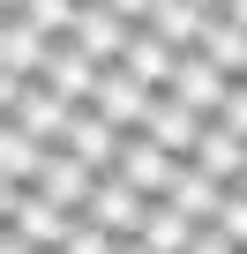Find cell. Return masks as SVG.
Instances as JSON below:
<instances>
[{
  "mask_svg": "<svg viewBox=\"0 0 247 254\" xmlns=\"http://www.w3.org/2000/svg\"><path fill=\"white\" fill-rule=\"evenodd\" d=\"M53 165V150L38 135H23V127H0V187H38Z\"/></svg>",
  "mask_w": 247,
  "mask_h": 254,
  "instance_id": "15",
  "label": "cell"
},
{
  "mask_svg": "<svg viewBox=\"0 0 247 254\" xmlns=\"http://www.w3.org/2000/svg\"><path fill=\"white\" fill-rule=\"evenodd\" d=\"M217 127H225V135H240V142H247V82H240V90L225 97V112H217Z\"/></svg>",
  "mask_w": 247,
  "mask_h": 254,
  "instance_id": "22",
  "label": "cell"
},
{
  "mask_svg": "<svg viewBox=\"0 0 247 254\" xmlns=\"http://www.w3.org/2000/svg\"><path fill=\"white\" fill-rule=\"evenodd\" d=\"M45 90H60L75 112L82 105H97V82H105V67L90 60V53H75V45H53V60H45V75H38Z\"/></svg>",
  "mask_w": 247,
  "mask_h": 254,
  "instance_id": "11",
  "label": "cell"
},
{
  "mask_svg": "<svg viewBox=\"0 0 247 254\" xmlns=\"http://www.w3.org/2000/svg\"><path fill=\"white\" fill-rule=\"evenodd\" d=\"M225 23H232V30H247V0H225Z\"/></svg>",
  "mask_w": 247,
  "mask_h": 254,
  "instance_id": "25",
  "label": "cell"
},
{
  "mask_svg": "<svg viewBox=\"0 0 247 254\" xmlns=\"http://www.w3.org/2000/svg\"><path fill=\"white\" fill-rule=\"evenodd\" d=\"M60 254H120V239H112V232H97V224L82 217V224H75V239H68Z\"/></svg>",
  "mask_w": 247,
  "mask_h": 254,
  "instance_id": "20",
  "label": "cell"
},
{
  "mask_svg": "<svg viewBox=\"0 0 247 254\" xmlns=\"http://www.w3.org/2000/svg\"><path fill=\"white\" fill-rule=\"evenodd\" d=\"M150 105H158V90H150V82H135L128 67H105V82H97V112L120 127V135H143Z\"/></svg>",
  "mask_w": 247,
  "mask_h": 254,
  "instance_id": "9",
  "label": "cell"
},
{
  "mask_svg": "<svg viewBox=\"0 0 247 254\" xmlns=\"http://www.w3.org/2000/svg\"><path fill=\"white\" fill-rule=\"evenodd\" d=\"M195 232H202V224H187L172 202H158V209H150V224H143V247H150V254H187V247H195Z\"/></svg>",
  "mask_w": 247,
  "mask_h": 254,
  "instance_id": "19",
  "label": "cell"
},
{
  "mask_svg": "<svg viewBox=\"0 0 247 254\" xmlns=\"http://www.w3.org/2000/svg\"><path fill=\"white\" fill-rule=\"evenodd\" d=\"M195 8H202V15H225V0H195Z\"/></svg>",
  "mask_w": 247,
  "mask_h": 254,
  "instance_id": "26",
  "label": "cell"
},
{
  "mask_svg": "<svg viewBox=\"0 0 247 254\" xmlns=\"http://www.w3.org/2000/svg\"><path fill=\"white\" fill-rule=\"evenodd\" d=\"M187 254H240V247H232V239L210 224V232H195V247H187Z\"/></svg>",
  "mask_w": 247,
  "mask_h": 254,
  "instance_id": "24",
  "label": "cell"
},
{
  "mask_svg": "<svg viewBox=\"0 0 247 254\" xmlns=\"http://www.w3.org/2000/svg\"><path fill=\"white\" fill-rule=\"evenodd\" d=\"M232 90H240V82H232V75H225V67H217L210 53H180V75H172V90H165V97H180L187 112H202V120H217Z\"/></svg>",
  "mask_w": 247,
  "mask_h": 254,
  "instance_id": "3",
  "label": "cell"
},
{
  "mask_svg": "<svg viewBox=\"0 0 247 254\" xmlns=\"http://www.w3.org/2000/svg\"><path fill=\"white\" fill-rule=\"evenodd\" d=\"M202 127H210L202 112H187L180 97H165V90H158V105H150V120H143V135H150L158 150H172V157L187 165V157H195V142H202Z\"/></svg>",
  "mask_w": 247,
  "mask_h": 254,
  "instance_id": "10",
  "label": "cell"
},
{
  "mask_svg": "<svg viewBox=\"0 0 247 254\" xmlns=\"http://www.w3.org/2000/svg\"><path fill=\"white\" fill-rule=\"evenodd\" d=\"M150 209H158V202H150V194H135L120 172H105V180H97V194H90V224H97V232H112V239H143Z\"/></svg>",
  "mask_w": 247,
  "mask_h": 254,
  "instance_id": "2",
  "label": "cell"
},
{
  "mask_svg": "<svg viewBox=\"0 0 247 254\" xmlns=\"http://www.w3.org/2000/svg\"><path fill=\"white\" fill-rule=\"evenodd\" d=\"M53 60V38L30 15H0V82H38Z\"/></svg>",
  "mask_w": 247,
  "mask_h": 254,
  "instance_id": "4",
  "label": "cell"
},
{
  "mask_svg": "<svg viewBox=\"0 0 247 254\" xmlns=\"http://www.w3.org/2000/svg\"><path fill=\"white\" fill-rule=\"evenodd\" d=\"M195 53H210L232 82H247V30H232L225 15H202V38H195Z\"/></svg>",
  "mask_w": 247,
  "mask_h": 254,
  "instance_id": "17",
  "label": "cell"
},
{
  "mask_svg": "<svg viewBox=\"0 0 247 254\" xmlns=\"http://www.w3.org/2000/svg\"><path fill=\"white\" fill-rule=\"evenodd\" d=\"M120 254H150V247H143V239H120Z\"/></svg>",
  "mask_w": 247,
  "mask_h": 254,
  "instance_id": "27",
  "label": "cell"
},
{
  "mask_svg": "<svg viewBox=\"0 0 247 254\" xmlns=\"http://www.w3.org/2000/svg\"><path fill=\"white\" fill-rule=\"evenodd\" d=\"M165 202H172V209H180L187 224H202V232H210V224L225 217V202H232V187H217V180H202L195 165H180V180H172V194H165Z\"/></svg>",
  "mask_w": 247,
  "mask_h": 254,
  "instance_id": "14",
  "label": "cell"
},
{
  "mask_svg": "<svg viewBox=\"0 0 247 254\" xmlns=\"http://www.w3.org/2000/svg\"><path fill=\"white\" fill-rule=\"evenodd\" d=\"M120 180H128L135 194H150V202H165V194H172V180H180V157H172V150H158L150 135H128V142H120Z\"/></svg>",
  "mask_w": 247,
  "mask_h": 254,
  "instance_id": "7",
  "label": "cell"
},
{
  "mask_svg": "<svg viewBox=\"0 0 247 254\" xmlns=\"http://www.w3.org/2000/svg\"><path fill=\"white\" fill-rule=\"evenodd\" d=\"M120 142H128V135H120V127H112L97 105H82V112L68 120V135H60V150H68V157H82L97 180H105V172H120Z\"/></svg>",
  "mask_w": 247,
  "mask_h": 254,
  "instance_id": "5",
  "label": "cell"
},
{
  "mask_svg": "<svg viewBox=\"0 0 247 254\" xmlns=\"http://www.w3.org/2000/svg\"><path fill=\"white\" fill-rule=\"evenodd\" d=\"M0 105H8V127L38 135L45 150H60L68 120H75V105H68L60 90H45V82H0Z\"/></svg>",
  "mask_w": 247,
  "mask_h": 254,
  "instance_id": "1",
  "label": "cell"
},
{
  "mask_svg": "<svg viewBox=\"0 0 247 254\" xmlns=\"http://www.w3.org/2000/svg\"><path fill=\"white\" fill-rule=\"evenodd\" d=\"M240 187H247V180H240Z\"/></svg>",
  "mask_w": 247,
  "mask_h": 254,
  "instance_id": "28",
  "label": "cell"
},
{
  "mask_svg": "<svg viewBox=\"0 0 247 254\" xmlns=\"http://www.w3.org/2000/svg\"><path fill=\"white\" fill-rule=\"evenodd\" d=\"M128 23H120L112 8H105V0H82V15H75V30H68V45L75 53H90L97 67H120V60H128Z\"/></svg>",
  "mask_w": 247,
  "mask_h": 254,
  "instance_id": "6",
  "label": "cell"
},
{
  "mask_svg": "<svg viewBox=\"0 0 247 254\" xmlns=\"http://www.w3.org/2000/svg\"><path fill=\"white\" fill-rule=\"evenodd\" d=\"M38 194H45V202H60L68 217H90V194H97V172H90L82 157H68V150H53V165H45V180H38Z\"/></svg>",
  "mask_w": 247,
  "mask_h": 254,
  "instance_id": "12",
  "label": "cell"
},
{
  "mask_svg": "<svg viewBox=\"0 0 247 254\" xmlns=\"http://www.w3.org/2000/svg\"><path fill=\"white\" fill-rule=\"evenodd\" d=\"M105 8H112L120 23H128V30H143V23H150V8H158V0H105Z\"/></svg>",
  "mask_w": 247,
  "mask_h": 254,
  "instance_id": "23",
  "label": "cell"
},
{
  "mask_svg": "<svg viewBox=\"0 0 247 254\" xmlns=\"http://www.w3.org/2000/svg\"><path fill=\"white\" fill-rule=\"evenodd\" d=\"M75 224H82V217H68L60 202H45V194L30 187V194H23V209H15L8 224H0V232H15V239H30L38 254H60V247L75 239Z\"/></svg>",
  "mask_w": 247,
  "mask_h": 254,
  "instance_id": "8",
  "label": "cell"
},
{
  "mask_svg": "<svg viewBox=\"0 0 247 254\" xmlns=\"http://www.w3.org/2000/svg\"><path fill=\"white\" fill-rule=\"evenodd\" d=\"M217 232L247 254V187H232V202H225V217H217Z\"/></svg>",
  "mask_w": 247,
  "mask_h": 254,
  "instance_id": "21",
  "label": "cell"
},
{
  "mask_svg": "<svg viewBox=\"0 0 247 254\" xmlns=\"http://www.w3.org/2000/svg\"><path fill=\"white\" fill-rule=\"evenodd\" d=\"M187 165H195L202 180H217V187H240V180H247V142H240V135H225V127L210 120V127H202V142H195V157H187Z\"/></svg>",
  "mask_w": 247,
  "mask_h": 254,
  "instance_id": "13",
  "label": "cell"
},
{
  "mask_svg": "<svg viewBox=\"0 0 247 254\" xmlns=\"http://www.w3.org/2000/svg\"><path fill=\"white\" fill-rule=\"evenodd\" d=\"M143 30H158L172 53H195V38H202V8H195V0H158Z\"/></svg>",
  "mask_w": 247,
  "mask_h": 254,
  "instance_id": "18",
  "label": "cell"
},
{
  "mask_svg": "<svg viewBox=\"0 0 247 254\" xmlns=\"http://www.w3.org/2000/svg\"><path fill=\"white\" fill-rule=\"evenodd\" d=\"M120 67H128L135 82H150V90H172V75H180V53H172L158 30H135V38H128V60H120Z\"/></svg>",
  "mask_w": 247,
  "mask_h": 254,
  "instance_id": "16",
  "label": "cell"
}]
</instances>
